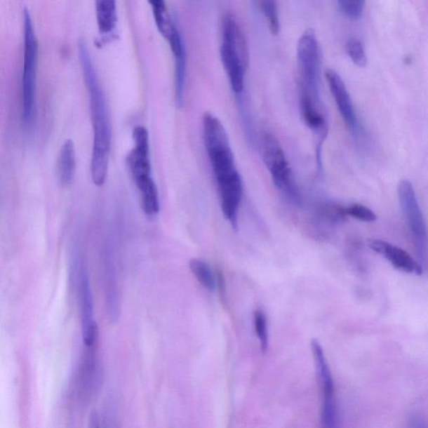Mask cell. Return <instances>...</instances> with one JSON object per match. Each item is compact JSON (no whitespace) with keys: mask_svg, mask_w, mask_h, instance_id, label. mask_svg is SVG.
I'll return each instance as SVG.
<instances>
[{"mask_svg":"<svg viewBox=\"0 0 428 428\" xmlns=\"http://www.w3.org/2000/svg\"><path fill=\"white\" fill-rule=\"evenodd\" d=\"M79 56L83 76L89 93L91 122L94 139L91 173L97 186L106 182L112 147V125L106 94L100 85L98 72L91 60L88 48L83 39L79 41Z\"/></svg>","mask_w":428,"mask_h":428,"instance_id":"obj_1","label":"cell"},{"mask_svg":"<svg viewBox=\"0 0 428 428\" xmlns=\"http://www.w3.org/2000/svg\"><path fill=\"white\" fill-rule=\"evenodd\" d=\"M203 134L218 192L242 187V178L236 167L228 134L220 120L212 113L203 115Z\"/></svg>","mask_w":428,"mask_h":428,"instance_id":"obj_2","label":"cell"},{"mask_svg":"<svg viewBox=\"0 0 428 428\" xmlns=\"http://www.w3.org/2000/svg\"><path fill=\"white\" fill-rule=\"evenodd\" d=\"M220 55L231 88L236 94L241 93L250 63V52L239 22L231 14L226 15L222 20Z\"/></svg>","mask_w":428,"mask_h":428,"instance_id":"obj_3","label":"cell"},{"mask_svg":"<svg viewBox=\"0 0 428 428\" xmlns=\"http://www.w3.org/2000/svg\"><path fill=\"white\" fill-rule=\"evenodd\" d=\"M300 74V98H307L322 107L320 95L321 50L316 32L305 30L297 46Z\"/></svg>","mask_w":428,"mask_h":428,"instance_id":"obj_4","label":"cell"},{"mask_svg":"<svg viewBox=\"0 0 428 428\" xmlns=\"http://www.w3.org/2000/svg\"><path fill=\"white\" fill-rule=\"evenodd\" d=\"M38 41L28 8H24V65L22 75V108L25 128L33 124L36 110Z\"/></svg>","mask_w":428,"mask_h":428,"instance_id":"obj_5","label":"cell"},{"mask_svg":"<svg viewBox=\"0 0 428 428\" xmlns=\"http://www.w3.org/2000/svg\"><path fill=\"white\" fill-rule=\"evenodd\" d=\"M264 161L275 187L292 203L300 205L301 199L285 152L273 134L265 133L262 140Z\"/></svg>","mask_w":428,"mask_h":428,"instance_id":"obj_6","label":"cell"},{"mask_svg":"<svg viewBox=\"0 0 428 428\" xmlns=\"http://www.w3.org/2000/svg\"><path fill=\"white\" fill-rule=\"evenodd\" d=\"M397 194L417 255L420 260L426 261L428 253L427 229L412 182L408 180L400 181L397 187Z\"/></svg>","mask_w":428,"mask_h":428,"instance_id":"obj_7","label":"cell"},{"mask_svg":"<svg viewBox=\"0 0 428 428\" xmlns=\"http://www.w3.org/2000/svg\"><path fill=\"white\" fill-rule=\"evenodd\" d=\"M312 350L321 391V428H340L333 377L320 342L312 340Z\"/></svg>","mask_w":428,"mask_h":428,"instance_id":"obj_8","label":"cell"},{"mask_svg":"<svg viewBox=\"0 0 428 428\" xmlns=\"http://www.w3.org/2000/svg\"><path fill=\"white\" fill-rule=\"evenodd\" d=\"M79 299H80L83 342L85 347L98 345V326L94 321V302L91 292L90 279L86 269L83 267L79 283Z\"/></svg>","mask_w":428,"mask_h":428,"instance_id":"obj_9","label":"cell"},{"mask_svg":"<svg viewBox=\"0 0 428 428\" xmlns=\"http://www.w3.org/2000/svg\"><path fill=\"white\" fill-rule=\"evenodd\" d=\"M135 143L133 149L129 152L128 163L134 182L152 177V167L149 156V138L146 128L136 126L133 133Z\"/></svg>","mask_w":428,"mask_h":428,"instance_id":"obj_10","label":"cell"},{"mask_svg":"<svg viewBox=\"0 0 428 428\" xmlns=\"http://www.w3.org/2000/svg\"><path fill=\"white\" fill-rule=\"evenodd\" d=\"M326 78L344 121L353 133H356L358 121L355 108L342 77L334 69H329L326 72Z\"/></svg>","mask_w":428,"mask_h":428,"instance_id":"obj_11","label":"cell"},{"mask_svg":"<svg viewBox=\"0 0 428 428\" xmlns=\"http://www.w3.org/2000/svg\"><path fill=\"white\" fill-rule=\"evenodd\" d=\"M371 250L385 257L397 269L408 274H422V267L408 252L392 244L380 239H371L369 241Z\"/></svg>","mask_w":428,"mask_h":428,"instance_id":"obj_12","label":"cell"},{"mask_svg":"<svg viewBox=\"0 0 428 428\" xmlns=\"http://www.w3.org/2000/svg\"><path fill=\"white\" fill-rule=\"evenodd\" d=\"M95 4L98 29L102 36L98 41L99 46H102L114 38L113 30L117 23L116 2L114 0H98Z\"/></svg>","mask_w":428,"mask_h":428,"instance_id":"obj_13","label":"cell"},{"mask_svg":"<svg viewBox=\"0 0 428 428\" xmlns=\"http://www.w3.org/2000/svg\"><path fill=\"white\" fill-rule=\"evenodd\" d=\"M76 149L72 140L68 139L60 148L56 163V173L59 183L62 187L72 185L76 173Z\"/></svg>","mask_w":428,"mask_h":428,"instance_id":"obj_14","label":"cell"},{"mask_svg":"<svg viewBox=\"0 0 428 428\" xmlns=\"http://www.w3.org/2000/svg\"><path fill=\"white\" fill-rule=\"evenodd\" d=\"M136 183L141 194L142 207L147 216H155L160 211L159 191L152 178H147Z\"/></svg>","mask_w":428,"mask_h":428,"instance_id":"obj_15","label":"cell"},{"mask_svg":"<svg viewBox=\"0 0 428 428\" xmlns=\"http://www.w3.org/2000/svg\"><path fill=\"white\" fill-rule=\"evenodd\" d=\"M154 13L157 29L161 36L168 39L175 33L178 26L170 15L167 4L163 0H151L149 1Z\"/></svg>","mask_w":428,"mask_h":428,"instance_id":"obj_16","label":"cell"},{"mask_svg":"<svg viewBox=\"0 0 428 428\" xmlns=\"http://www.w3.org/2000/svg\"><path fill=\"white\" fill-rule=\"evenodd\" d=\"M189 267L201 285L210 291L216 289V274L213 272L206 262L193 259L189 262Z\"/></svg>","mask_w":428,"mask_h":428,"instance_id":"obj_17","label":"cell"},{"mask_svg":"<svg viewBox=\"0 0 428 428\" xmlns=\"http://www.w3.org/2000/svg\"><path fill=\"white\" fill-rule=\"evenodd\" d=\"M253 324L257 337L260 340L261 350L266 352L269 347L268 321L265 314L261 309H258L253 313Z\"/></svg>","mask_w":428,"mask_h":428,"instance_id":"obj_18","label":"cell"},{"mask_svg":"<svg viewBox=\"0 0 428 428\" xmlns=\"http://www.w3.org/2000/svg\"><path fill=\"white\" fill-rule=\"evenodd\" d=\"M260 8L264 15L267 20V23L270 32L273 34H278L281 24H279L277 4L273 0H265L260 2Z\"/></svg>","mask_w":428,"mask_h":428,"instance_id":"obj_19","label":"cell"},{"mask_svg":"<svg viewBox=\"0 0 428 428\" xmlns=\"http://www.w3.org/2000/svg\"><path fill=\"white\" fill-rule=\"evenodd\" d=\"M347 50L349 56L358 67H364L368 64L364 46L359 39L352 38L347 43Z\"/></svg>","mask_w":428,"mask_h":428,"instance_id":"obj_20","label":"cell"},{"mask_svg":"<svg viewBox=\"0 0 428 428\" xmlns=\"http://www.w3.org/2000/svg\"><path fill=\"white\" fill-rule=\"evenodd\" d=\"M321 216L334 224L346 221L348 217L347 208L335 203H326L321 208Z\"/></svg>","mask_w":428,"mask_h":428,"instance_id":"obj_21","label":"cell"},{"mask_svg":"<svg viewBox=\"0 0 428 428\" xmlns=\"http://www.w3.org/2000/svg\"><path fill=\"white\" fill-rule=\"evenodd\" d=\"M340 10L352 20L359 19L364 10L365 2L362 0H340Z\"/></svg>","mask_w":428,"mask_h":428,"instance_id":"obj_22","label":"cell"},{"mask_svg":"<svg viewBox=\"0 0 428 428\" xmlns=\"http://www.w3.org/2000/svg\"><path fill=\"white\" fill-rule=\"evenodd\" d=\"M347 215L363 222H374L377 215L368 207L359 203H353L347 208Z\"/></svg>","mask_w":428,"mask_h":428,"instance_id":"obj_23","label":"cell"},{"mask_svg":"<svg viewBox=\"0 0 428 428\" xmlns=\"http://www.w3.org/2000/svg\"><path fill=\"white\" fill-rule=\"evenodd\" d=\"M216 274V288H218V292L221 299L225 300L226 298V286L225 275L222 274V270H218Z\"/></svg>","mask_w":428,"mask_h":428,"instance_id":"obj_24","label":"cell"},{"mask_svg":"<svg viewBox=\"0 0 428 428\" xmlns=\"http://www.w3.org/2000/svg\"><path fill=\"white\" fill-rule=\"evenodd\" d=\"M408 428H428V426L422 418L415 417L409 422Z\"/></svg>","mask_w":428,"mask_h":428,"instance_id":"obj_25","label":"cell"},{"mask_svg":"<svg viewBox=\"0 0 428 428\" xmlns=\"http://www.w3.org/2000/svg\"><path fill=\"white\" fill-rule=\"evenodd\" d=\"M89 428H102L100 424L99 417L97 413H93L90 419Z\"/></svg>","mask_w":428,"mask_h":428,"instance_id":"obj_26","label":"cell"}]
</instances>
